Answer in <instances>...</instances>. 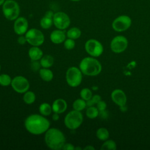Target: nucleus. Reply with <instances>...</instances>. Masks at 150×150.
<instances>
[{
	"instance_id": "obj_1",
	"label": "nucleus",
	"mask_w": 150,
	"mask_h": 150,
	"mask_svg": "<svg viewBox=\"0 0 150 150\" xmlns=\"http://www.w3.org/2000/svg\"><path fill=\"white\" fill-rule=\"evenodd\" d=\"M24 124L26 130L33 135H40L46 132L50 125L47 119L39 114H32L28 116Z\"/></svg>"
},
{
	"instance_id": "obj_2",
	"label": "nucleus",
	"mask_w": 150,
	"mask_h": 150,
	"mask_svg": "<svg viewBox=\"0 0 150 150\" xmlns=\"http://www.w3.org/2000/svg\"><path fill=\"white\" fill-rule=\"evenodd\" d=\"M45 141L46 145L50 149L59 150L62 149L66 138L63 133L59 129L49 128L46 132Z\"/></svg>"
},
{
	"instance_id": "obj_3",
	"label": "nucleus",
	"mask_w": 150,
	"mask_h": 150,
	"mask_svg": "<svg viewBox=\"0 0 150 150\" xmlns=\"http://www.w3.org/2000/svg\"><path fill=\"white\" fill-rule=\"evenodd\" d=\"M79 68L83 74L88 76H96L99 74L102 70L100 62L92 57H87L81 60Z\"/></svg>"
},
{
	"instance_id": "obj_4",
	"label": "nucleus",
	"mask_w": 150,
	"mask_h": 150,
	"mask_svg": "<svg viewBox=\"0 0 150 150\" xmlns=\"http://www.w3.org/2000/svg\"><path fill=\"white\" fill-rule=\"evenodd\" d=\"M2 13L9 21H15L20 14V6L15 0H5L2 5Z\"/></svg>"
},
{
	"instance_id": "obj_5",
	"label": "nucleus",
	"mask_w": 150,
	"mask_h": 150,
	"mask_svg": "<svg viewBox=\"0 0 150 150\" xmlns=\"http://www.w3.org/2000/svg\"><path fill=\"white\" fill-rule=\"evenodd\" d=\"M83 121V117L80 111L73 110L68 112L64 118V124L70 129H76L78 128Z\"/></svg>"
},
{
	"instance_id": "obj_6",
	"label": "nucleus",
	"mask_w": 150,
	"mask_h": 150,
	"mask_svg": "<svg viewBox=\"0 0 150 150\" xmlns=\"http://www.w3.org/2000/svg\"><path fill=\"white\" fill-rule=\"evenodd\" d=\"M67 83L72 87L79 86L82 81V72L76 67H71L66 73Z\"/></svg>"
},
{
	"instance_id": "obj_7",
	"label": "nucleus",
	"mask_w": 150,
	"mask_h": 150,
	"mask_svg": "<svg viewBox=\"0 0 150 150\" xmlns=\"http://www.w3.org/2000/svg\"><path fill=\"white\" fill-rule=\"evenodd\" d=\"M25 38L27 42L33 46H39L43 43L45 40L43 33L35 28L28 30L25 33Z\"/></svg>"
},
{
	"instance_id": "obj_8",
	"label": "nucleus",
	"mask_w": 150,
	"mask_h": 150,
	"mask_svg": "<svg viewBox=\"0 0 150 150\" xmlns=\"http://www.w3.org/2000/svg\"><path fill=\"white\" fill-rule=\"evenodd\" d=\"M132 24L131 18L126 15H121L115 18L111 24L112 29L118 32H124L128 29Z\"/></svg>"
},
{
	"instance_id": "obj_9",
	"label": "nucleus",
	"mask_w": 150,
	"mask_h": 150,
	"mask_svg": "<svg viewBox=\"0 0 150 150\" xmlns=\"http://www.w3.org/2000/svg\"><path fill=\"white\" fill-rule=\"evenodd\" d=\"M86 52L92 57L101 56L104 51L103 45L98 40L94 39L88 40L84 45Z\"/></svg>"
},
{
	"instance_id": "obj_10",
	"label": "nucleus",
	"mask_w": 150,
	"mask_h": 150,
	"mask_svg": "<svg viewBox=\"0 0 150 150\" xmlns=\"http://www.w3.org/2000/svg\"><path fill=\"white\" fill-rule=\"evenodd\" d=\"M128 45V42L124 36L118 35L115 36L111 41V50L115 53H121L124 52Z\"/></svg>"
},
{
	"instance_id": "obj_11",
	"label": "nucleus",
	"mask_w": 150,
	"mask_h": 150,
	"mask_svg": "<svg viewBox=\"0 0 150 150\" xmlns=\"http://www.w3.org/2000/svg\"><path fill=\"white\" fill-rule=\"evenodd\" d=\"M53 21L54 25L60 30L67 29L70 24V19L69 15L63 12H57L54 13Z\"/></svg>"
},
{
	"instance_id": "obj_12",
	"label": "nucleus",
	"mask_w": 150,
	"mask_h": 150,
	"mask_svg": "<svg viewBox=\"0 0 150 150\" xmlns=\"http://www.w3.org/2000/svg\"><path fill=\"white\" fill-rule=\"evenodd\" d=\"M14 91L18 93H25L29 88V81L25 77L18 76L15 77L11 84Z\"/></svg>"
},
{
	"instance_id": "obj_13",
	"label": "nucleus",
	"mask_w": 150,
	"mask_h": 150,
	"mask_svg": "<svg viewBox=\"0 0 150 150\" xmlns=\"http://www.w3.org/2000/svg\"><path fill=\"white\" fill-rule=\"evenodd\" d=\"M28 22L25 18L19 16L15 20L13 30L16 34L18 35H23L28 31Z\"/></svg>"
},
{
	"instance_id": "obj_14",
	"label": "nucleus",
	"mask_w": 150,
	"mask_h": 150,
	"mask_svg": "<svg viewBox=\"0 0 150 150\" xmlns=\"http://www.w3.org/2000/svg\"><path fill=\"white\" fill-rule=\"evenodd\" d=\"M111 98L112 101L119 107L126 105L127 101V96L121 89L114 90L111 94Z\"/></svg>"
},
{
	"instance_id": "obj_15",
	"label": "nucleus",
	"mask_w": 150,
	"mask_h": 150,
	"mask_svg": "<svg viewBox=\"0 0 150 150\" xmlns=\"http://www.w3.org/2000/svg\"><path fill=\"white\" fill-rule=\"evenodd\" d=\"M67 104L66 101L62 98H57L55 100L52 105V111L54 112L62 114L67 109Z\"/></svg>"
},
{
	"instance_id": "obj_16",
	"label": "nucleus",
	"mask_w": 150,
	"mask_h": 150,
	"mask_svg": "<svg viewBox=\"0 0 150 150\" xmlns=\"http://www.w3.org/2000/svg\"><path fill=\"white\" fill-rule=\"evenodd\" d=\"M51 41L55 44L63 43L66 39V35L63 30L56 29L52 32L50 35Z\"/></svg>"
},
{
	"instance_id": "obj_17",
	"label": "nucleus",
	"mask_w": 150,
	"mask_h": 150,
	"mask_svg": "<svg viewBox=\"0 0 150 150\" xmlns=\"http://www.w3.org/2000/svg\"><path fill=\"white\" fill-rule=\"evenodd\" d=\"M28 55L32 61L39 60L43 56V52L38 46H33L29 49L28 51Z\"/></svg>"
},
{
	"instance_id": "obj_18",
	"label": "nucleus",
	"mask_w": 150,
	"mask_h": 150,
	"mask_svg": "<svg viewBox=\"0 0 150 150\" xmlns=\"http://www.w3.org/2000/svg\"><path fill=\"white\" fill-rule=\"evenodd\" d=\"M40 77L45 81H50L53 78V72L48 68H43L39 70Z\"/></svg>"
},
{
	"instance_id": "obj_19",
	"label": "nucleus",
	"mask_w": 150,
	"mask_h": 150,
	"mask_svg": "<svg viewBox=\"0 0 150 150\" xmlns=\"http://www.w3.org/2000/svg\"><path fill=\"white\" fill-rule=\"evenodd\" d=\"M40 63L43 68H49L54 63V58L49 54H46L40 59Z\"/></svg>"
},
{
	"instance_id": "obj_20",
	"label": "nucleus",
	"mask_w": 150,
	"mask_h": 150,
	"mask_svg": "<svg viewBox=\"0 0 150 150\" xmlns=\"http://www.w3.org/2000/svg\"><path fill=\"white\" fill-rule=\"evenodd\" d=\"M96 136L98 139L101 141H105L109 138L110 133L107 128L101 127L97 130Z\"/></svg>"
},
{
	"instance_id": "obj_21",
	"label": "nucleus",
	"mask_w": 150,
	"mask_h": 150,
	"mask_svg": "<svg viewBox=\"0 0 150 150\" xmlns=\"http://www.w3.org/2000/svg\"><path fill=\"white\" fill-rule=\"evenodd\" d=\"M81 35V32L80 29L77 27H73L70 28L66 33V35L68 38L72 39H77L80 37Z\"/></svg>"
},
{
	"instance_id": "obj_22",
	"label": "nucleus",
	"mask_w": 150,
	"mask_h": 150,
	"mask_svg": "<svg viewBox=\"0 0 150 150\" xmlns=\"http://www.w3.org/2000/svg\"><path fill=\"white\" fill-rule=\"evenodd\" d=\"M39 110L42 115L44 116H47L51 114L52 111V108L49 104L47 103H43L40 105Z\"/></svg>"
},
{
	"instance_id": "obj_23",
	"label": "nucleus",
	"mask_w": 150,
	"mask_h": 150,
	"mask_svg": "<svg viewBox=\"0 0 150 150\" xmlns=\"http://www.w3.org/2000/svg\"><path fill=\"white\" fill-rule=\"evenodd\" d=\"M86 107V101L81 98L76 99L73 103V108L74 110L79 111L83 110Z\"/></svg>"
},
{
	"instance_id": "obj_24",
	"label": "nucleus",
	"mask_w": 150,
	"mask_h": 150,
	"mask_svg": "<svg viewBox=\"0 0 150 150\" xmlns=\"http://www.w3.org/2000/svg\"><path fill=\"white\" fill-rule=\"evenodd\" d=\"M23 100L26 104H31L33 103L36 100L35 94L33 91H27L24 93V95L23 96Z\"/></svg>"
},
{
	"instance_id": "obj_25",
	"label": "nucleus",
	"mask_w": 150,
	"mask_h": 150,
	"mask_svg": "<svg viewBox=\"0 0 150 150\" xmlns=\"http://www.w3.org/2000/svg\"><path fill=\"white\" fill-rule=\"evenodd\" d=\"M53 24V18L46 16L45 15L40 21V25L44 29H47L50 28Z\"/></svg>"
},
{
	"instance_id": "obj_26",
	"label": "nucleus",
	"mask_w": 150,
	"mask_h": 150,
	"mask_svg": "<svg viewBox=\"0 0 150 150\" xmlns=\"http://www.w3.org/2000/svg\"><path fill=\"white\" fill-rule=\"evenodd\" d=\"M116 149V143L114 141L111 139L105 140L101 146V149L102 150H115Z\"/></svg>"
},
{
	"instance_id": "obj_27",
	"label": "nucleus",
	"mask_w": 150,
	"mask_h": 150,
	"mask_svg": "<svg viewBox=\"0 0 150 150\" xmlns=\"http://www.w3.org/2000/svg\"><path fill=\"white\" fill-rule=\"evenodd\" d=\"M86 115L88 118L94 119L97 117L99 114V111L97 107L93 106L88 107L86 112Z\"/></svg>"
},
{
	"instance_id": "obj_28",
	"label": "nucleus",
	"mask_w": 150,
	"mask_h": 150,
	"mask_svg": "<svg viewBox=\"0 0 150 150\" xmlns=\"http://www.w3.org/2000/svg\"><path fill=\"white\" fill-rule=\"evenodd\" d=\"M11 77L7 74H2L0 75V85L2 86H8L12 82Z\"/></svg>"
},
{
	"instance_id": "obj_29",
	"label": "nucleus",
	"mask_w": 150,
	"mask_h": 150,
	"mask_svg": "<svg viewBox=\"0 0 150 150\" xmlns=\"http://www.w3.org/2000/svg\"><path fill=\"white\" fill-rule=\"evenodd\" d=\"M80 95L81 98L82 99L84 100L85 101H87V100H88L91 99L92 96H93L92 92H91V90L89 89L88 88H83L80 91Z\"/></svg>"
},
{
	"instance_id": "obj_30",
	"label": "nucleus",
	"mask_w": 150,
	"mask_h": 150,
	"mask_svg": "<svg viewBox=\"0 0 150 150\" xmlns=\"http://www.w3.org/2000/svg\"><path fill=\"white\" fill-rule=\"evenodd\" d=\"M64 47L67 50H71L73 49L75 46V42L74 39L68 38L66 39L64 42Z\"/></svg>"
},
{
	"instance_id": "obj_31",
	"label": "nucleus",
	"mask_w": 150,
	"mask_h": 150,
	"mask_svg": "<svg viewBox=\"0 0 150 150\" xmlns=\"http://www.w3.org/2000/svg\"><path fill=\"white\" fill-rule=\"evenodd\" d=\"M97 108L98 110L99 111L105 110L107 108V104L104 101L100 100L99 102H98L97 104Z\"/></svg>"
},
{
	"instance_id": "obj_32",
	"label": "nucleus",
	"mask_w": 150,
	"mask_h": 150,
	"mask_svg": "<svg viewBox=\"0 0 150 150\" xmlns=\"http://www.w3.org/2000/svg\"><path fill=\"white\" fill-rule=\"evenodd\" d=\"M40 63H38V60H33V62L32 63V64H31V67H32V69L33 70H38L39 68H40Z\"/></svg>"
},
{
	"instance_id": "obj_33",
	"label": "nucleus",
	"mask_w": 150,
	"mask_h": 150,
	"mask_svg": "<svg viewBox=\"0 0 150 150\" xmlns=\"http://www.w3.org/2000/svg\"><path fill=\"white\" fill-rule=\"evenodd\" d=\"M74 146L73 144H70V143H67V144H64L62 149H65V150H73L74 149Z\"/></svg>"
},
{
	"instance_id": "obj_34",
	"label": "nucleus",
	"mask_w": 150,
	"mask_h": 150,
	"mask_svg": "<svg viewBox=\"0 0 150 150\" xmlns=\"http://www.w3.org/2000/svg\"><path fill=\"white\" fill-rule=\"evenodd\" d=\"M91 99L92 100L94 104H96L98 102H99L100 100H101V97L100 96H99L98 94H96V95L93 96Z\"/></svg>"
},
{
	"instance_id": "obj_35",
	"label": "nucleus",
	"mask_w": 150,
	"mask_h": 150,
	"mask_svg": "<svg viewBox=\"0 0 150 150\" xmlns=\"http://www.w3.org/2000/svg\"><path fill=\"white\" fill-rule=\"evenodd\" d=\"M18 42L20 45H24L27 41L25 36H23L22 35H20V36L18 38Z\"/></svg>"
},
{
	"instance_id": "obj_36",
	"label": "nucleus",
	"mask_w": 150,
	"mask_h": 150,
	"mask_svg": "<svg viewBox=\"0 0 150 150\" xmlns=\"http://www.w3.org/2000/svg\"><path fill=\"white\" fill-rule=\"evenodd\" d=\"M54 13L52 11L49 10V11H47L46 12V13L45 14V16L51 18H53V16H54Z\"/></svg>"
},
{
	"instance_id": "obj_37",
	"label": "nucleus",
	"mask_w": 150,
	"mask_h": 150,
	"mask_svg": "<svg viewBox=\"0 0 150 150\" xmlns=\"http://www.w3.org/2000/svg\"><path fill=\"white\" fill-rule=\"evenodd\" d=\"M98 115H100L101 117L102 118H106L107 117V112L105 110H104V111H99V114Z\"/></svg>"
},
{
	"instance_id": "obj_38",
	"label": "nucleus",
	"mask_w": 150,
	"mask_h": 150,
	"mask_svg": "<svg viewBox=\"0 0 150 150\" xmlns=\"http://www.w3.org/2000/svg\"><path fill=\"white\" fill-rule=\"evenodd\" d=\"M59 114H58V113H56V112H54V114H53V115H52V119H53V120H54V121H57L59 119Z\"/></svg>"
},
{
	"instance_id": "obj_39",
	"label": "nucleus",
	"mask_w": 150,
	"mask_h": 150,
	"mask_svg": "<svg viewBox=\"0 0 150 150\" xmlns=\"http://www.w3.org/2000/svg\"><path fill=\"white\" fill-rule=\"evenodd\" d=\"M86 101V105H87V107H90V106H93V105H94V103L93 102V101H92L91 99H90V100H87V101Z\"/></svg>"
},
{
	"instance_id": "obj_40",
	"label": "nucleus",
	"mask_w": 150,
	"mask_h": 150,
	"mask_svg": "<svg viewBox=\"0 0 150 150\" xmlns=\"http://www.w3.org/2000/svg\"><path fill=\"white\" fill-rule=\"evenodd\" d=\"M84 150H94L95 148L91 145H87L84 148Z\"/></svg>"
},
{
	"instance_id": "obj_41",
	"label": "nucleus",
	"mask_w": 150,
	"mask_h": 150,
	"mask_svg": "<svg viewBox=\"0 0 150 150\" xmlns=\"http://www.w3.org/2000/svg\"><path fill=\"white\" fill-rule=\"evenodd\" d=\"M5 0H0V6H2L4 3L5 2Z\"/></svg>"
},
{
	"instance_id": "obj_42",
	"label": "nucleus",
	"mask_w": 150,
	"mask_h": 150,
	"mask_svg": "<svg viewBox=\"0 0 150 150\" xmlns=\"http://www.w3.org/2000/svg\"><path fill=\"white\" fill-rule=\"evenodd\" d=\"M74 149H80H80H81V148L80 147H75Z\"/></svg>"
},
{
	"instance_id": "obj_43",
	"label": "nucleus",
	"mask_w": 150,
	"mask_h": 150,
	"mask_svg": "<svg viewBox=\"0 0 150 150\" xmlns=\"http://www.w3.org/2000/svg\"><path fill=\"white\" fill-rule=\"evenodd\" d=\"M70 1H74V2H77V1H81V0H70Z\"/></svg>"
},
{
	"instance_id": "obj_44",
	"label": "nucleus",
	"mask_w": 150,
	"mask_h": 150,
	"mask_svg": "<svg viewBox=\"0 0 150 150\" xmlns=\"http://www.w3.org/2000/svg\"><path fill=\"white\" fill-rule=\"evenodd\" d=\"M0 70H1V65H0Z\"/></svg>"
}]
</instances>
